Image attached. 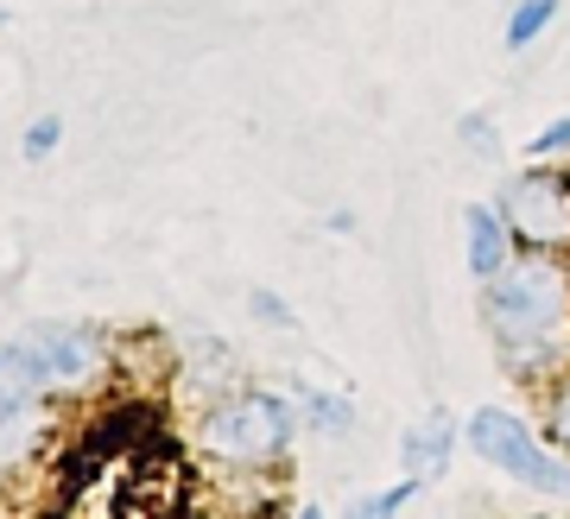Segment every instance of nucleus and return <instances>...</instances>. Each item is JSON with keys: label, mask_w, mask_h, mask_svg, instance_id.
I'll return each instance as SVG.
<instances>
[{"label": "nucleus", "mask_w": 570, "mask_h": 519, "mask_svg": "<svg viewBox=\"0 0 570 519\" xmlns=\"http://www.w3.org/2000/svg\"><path fill=\"white\" fill-rule=\"evenodd\" d=\"M482 311H489L501 361L527 386H539L551 368L570 361V266L558 254L520 247L494 280H482Z\"/></svg>", "instance_id": "obj_1"}, {"label": "nucleus", "mask_w": 570, "mask_h": 519, "mask_svg": "<svg viewBox=\"0 0 570 519\" xmlns=\"http://www.w3.org/2000/svg\"><path fill=\"white\" fill-rule=\"evenodd\" d=\"M292 431H298V412L279 393H228L204 412L197 443L228 469H266L273 457H285Z\"/></svg>", "instance_id": "obj_2"}, {"label": "nucleus", "mask_w": 570, "mask_h": 519, "mask_svg": "<svg viewBox=\"0 0 570 519\" xmlns=\"http://www.w3.org/2000/svg\"><path fill=\"white\" fill-rule=\"evenodd\" d=\"M463 438L489 469L527 481V488H539V494H564L570 500V462L558 457V443H546V431H532L520 412H508V405H482V412H469Z\"/></svg>", "instance_id": "obj_3"}, {"label": "nucleus", "mask_w": 570, "mask_h": 519, "mask_svg": "<svg viewBox=\"0 0 570 519\" xmlns=\"http://www.w3.org/2000/svg\"><path fill=\"white\" fill-rule=\"evenodd\" d=\"M494 209L508 216L520 247H546V254H570V172L532 165L520 178L501 184Z\"/></svg>", "instance_id": "obj_4"}, {"label": "nucleus", "mask_w": 570, "mask_h": 519, "mask_svg": "<svg viewBox=\"0 0 570 519\" xmlns=\"http://www.w3.org/2000/svg\"><path fill=\"white\" fill-rule=\"evenodd\" d=\"M463 254H469V273H475V280H494V273L520 254V241H513L508 216H501L494 203H469L463 209Z\"/></svg>", "instance_id": "obj_5"}, {"label": "nucleus", "mask_w": 570, "mask_h": 519, "mask_svg": "<svg viewBox=\"0 0 570 519\" xmlns=\"http://www.w3.org/2000/svg\"><path fill=\"white\" fill-rule=\"evenodd\" d=\"M450 450H456V419H450V412H431V419L419 424V431H406V443H400L406 476H419V481H438V476H444Z\"/></svg>", "instance_id": "obj_6"}, {"label": "nucleus", "mask_w": 570, "mask_h": 519, "mask_svg": "<svg viewBox=\"0 0 570 519\" xmlns=\"http://www.w3.org/2000/svg\"><path fill=\"white\" fill-rule=\"evenodd\" d=\"M39 438H45V412L32 400H13L0 412V469H13L20 457H32Z\"/></svg>", "instance_id": "obj_7"}, {"label": "nucleus", "mask_w": 570, "mask_h": 519, "mask_svg": "<svg viewBox=\"0 0 570 519\" xmlns=\"http://www.w3.org/2000/svg\"><path fill=\"white\" fill-rule=\"evenodd\" d=\"M558 20V0H520L508 13V51H527V45H539V32Z\"/></svg>", "instance_id": "obj_8"}, {"label": "nucleus", "mask_w": 570, "mask_h": 519, "mask_svg": "<svg viewBox=\"0 0 570 519\" xmlns=\"http://www.w3.org/2000/svg\"><path fill=\"white\" fill-rule=\"evenodd\" d=\"M298 405L311 412V424H324L330 438L355 431V405H348V400H330V393H311V386H298Z\"/></svg>", "instance_id": "obj_9"}, {"label": "nucleus", "mask_w": 570, "mask_h": 519, "mask_svg": "<svg viewBox=\"0 0 570 519\" xmlns=\"http://www.w3.org/2000/svg\"><path fill=\"white\" fill-rule=\"evenodd\" d=\"M546 443H558V450H570V374L558 380V393L546 400Z\"/></svg>", "instance_id": "obj_10"}, {"label": "nucleus", "mask_w": 570, "mask_h": 519, "mask_svg": "<svg viewBox=\"0 0 570 519\" xmlns=\"http://www.w3.org/2000/svg\"><path fill=\"white\" fill-rule=\"evenodd\" d=\"M58 140H63V120L58 115H39L32 127H26L20 153H26V159H51V153H58Z\"/></svg>", "instance_id": "obj_11"}, {"label": "nucleus", "mask_w": 570, "mask_h": 519, "mask_svg": "<svg viewBox=\"0 0 570 519\" xmlns=\"http://www.w3.org/2000/svg\"><path fill=\"white\" fill-rule=\"evenodd\" d=\"M532 159H551V153H570V115H558V120H546L539 134H532V146H527Z\"/></svg>", "instance_id": "obj_12"}, {"label": "nucleus", "mask_w": 570, "mask_h": 519, "mask_svg": "<svg viewBox=\"0 0 570 519\" xmlns=\"http://www.w3.org/2000/svg\"><path fill=\"white\" fill-rule=\"evenodd\" d=\"M419 488H425V481H419V476H406L400 488H387V494L362 500V513H400V507H412V500H419Z\"/></svg>", "instance_id": "obj_13"}, {"label": "nucleus", "mask_w": 570, "mask_h": 519, "mask_svg": "<svg viewBox=\"0 0 570 519\" xmlns=\"http://www.w3.org/2000/svg\"><path fill=\"white\" fill-rule=\"evenodd\" d=\"M463 140H469V153H494V127H489V115H463Z\"/></svg>", "instance_id": "obj_14"}, {"label": "nucleus", "mask_w": 570, "mask_h": 519, "mask_svg": "<svg viewBox=\"0 0 570 519\" xmlns=\"http://www.w3.org/2000/svg\"><path fill=\"white\" fill-rule=\"evenodd\" d=\"M254 317H266V323H292V311H285L273 292H254Z\"/></svg>", "instance_id": "obj_15"}]
</instances>
